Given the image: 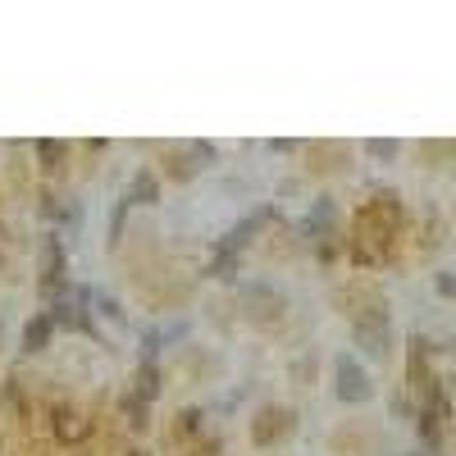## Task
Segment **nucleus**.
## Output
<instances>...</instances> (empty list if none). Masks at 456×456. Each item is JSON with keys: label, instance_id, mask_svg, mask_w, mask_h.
I'll return each mask as SVG.
<instances>
[{"label": "nucleus", "instance_id": "f257e3e1", "mask_svg": "<svg viewBox=\"0 0 456 456\" xmlns=\"http://www.w3.org/2000/svg\"><path fill=\"white\" fill-rule=\"evenodd\" d=\"M338 397H342V402H365V397H370V384H365L361 365L347 361V356L338 361Z\"/></svg>", "mask_w": 456, "mask_h": 456}, {"label": "nucleus", "instance_id": "f03ea898", "mask_svg": "<svg viewBox=\"0 0 456 456\" xmlns=\"http://www.w3.org/2000/svg\"><path fill=\"white\" fill-rule=\"evenodd\" d=\"M46 338H51V320H46V315H37V320L23 329V347H28V352H42V347H46Z\"/></svg>", "mask_w": 456, "mask_h": 456}, {"label": "nucleus", "instance_id": "7ed1b4c3", "mask_svg": "<svg viewBox=\"0 0 456 456\" xmlns=\"http://www.w3.org/2000/svg\"><path fill=\"white\" fill-rule=\"evenodd\" d=\"M124 201H156V178H151V174H137V183L128 187Z\"/></svg>", "mask_w": 456, "mask_h": 456}, {"label": "nucleus", "instance_id": "20e7f679", "mask_svg": "<svg viewBox=\"0 0 456 456\" xmlns=\"http://www.w3.org/2000/svg\"><path fill=\"white\" fill-rule=\"evenodd\" d=\"M142 397H156V365H142Z\"/></svg>", "mask_w": 456, "mask_h": 456}]
</instances>
